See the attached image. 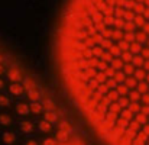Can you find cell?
Returning a JSON list of instances; mask_svg holds the SVG:
<instances>
[{"instance_id":"obj_1","label":"cell","mask_w":149,"mask_h":145,"mask_svg":"<svg viewBox=\"0 0 149 145\" xmlns=\"http://www.w3.org/2000/svg\"><path fill=\"white\" fill-rule=\"evenodd\" d=\"M54 58L71 104L97 138L149 145V0H67Z\"/></svg>"}]
</instances>
